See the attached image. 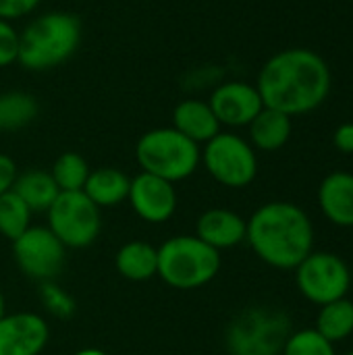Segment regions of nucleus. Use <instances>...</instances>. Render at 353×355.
Here are the masks:
<instances>
[{
    "label": "nucleus",
    "instance_id": "1",
    "mask_svg": "<svg viewBox=\"0 0 353 355\" xmlns=\"http://www.w3.org/2000/svg\"><path fill=\"white\" fill-rule=\"evenodd\" d=\"M327 60L308 48H287L270 56L258 73V94L266 108L293 116L316 110L331 92Z\"/></svg>",
    "mask_w": 353,
    "mask_h": 355
},
{
    "label": "nucleus",
    "instance_id": "2",
    "mask_svg": "<svg viewBox=\"0 0 353 355\" xmlns=\"http://www.w3.org/2000/svg\"><path fill=\"white\" fill-rule=\"evenodd\" d=\"M246 241L264 264L279 270H295L314 252V227L302 206L268 202L250 216Z\"/></svg>",
    "mask_w": 353,
    "mask_h": 355
},
{
    "label": "nucleus",
    "instance_id": "3",
    "mask_svg": "<svg viewBox=\"0 0 353 355\" xmlns=\"http://www.w3.org/2000/svg\"><path fill=\"white\" fill-rule=\"evenodd\" d=\"M81 21L67 10H50L35 17L19 33L17 62L27 71H50L67 62L81 44Z\"/></svg>",
    "mask_w": 353,
    "mask_h": 355
},
{
    "label": "nucleus",
    "instance_id": "4",
    "mask_svg": "<svg viewBox=\"0 0 353 355\" xmlns=\"http://www.w3.org/2000/svg\"><path fill=\"white\" fill-rule=\"evenodd\" d=\"M221 270V252L196 235H177L158 248L156 277L173 289L191 291L208 285Z\"/></svg>",
    "mask_w": 353,
    "mask_h": 355
},
{
    "label": "nucleus",
    "instance_id": "5",
    "mask_svg": "<svg viewBox=\"0 0 353 355\" xmlns=\"http://www.w3.org/2000/svg\"><path fill=\"white\" fill-rule=\"evenodd\" d=\"M135 158L141 173H150L175 185L198 171L202 148L175 127H158L137 139Z\"/></svg>",
    "mask_w": 353,
    "mask_h": 355
},
{
    "label": "nucleus",
    "instance_id": "6",
    "mask_svg": "<svg viewBox=\"0 0 353 355\" xmlns=\"http://www.w3.org/2000/svg\"><path fill=\"white\" fill-rule=\"evenodd\" d=\"M289 316L281 310L250 308L243 310L227 329L229 354L279 355L291 335Z\"/></svg>",
    "mask_w": 353,
    "mask_h": 355
},
{
    "label": "nucleus",
    "instance_id": "7",
    "mask_svg": "<svg viewBox=\"0 0 353 355\" xmlns=\"http://www.w3.org/2000/svg\"><path fill=\"white\" fill-rule=\"evenodd\" d=\"M202 164L216 183L231 189L248 187L258 175L256 150L248 139L231 131H221L204 144Z\"/></svg>",
    "mask_w": 353,
    "mask_h": 355
},
{
    "label": "nucleus",
    "instance_id": "8",
    "mask_svg": "<svg viewBox=\"0 0 353 355\" xmlns=\"http://www.w3.org/2000/svg\"><path fill=\"white\" fill-rule=\"evenodd\" d=\"M48 229L64 248H89L102 231V212L83 191H60L50 206Z\"/></svg>",
    "mask_w": 353,
    "mask_h": 355
},
{
    "label": "nucleus",
    "instance_id": "9",
    "mask_svg": "<svg viewBox=\"0 0 353 355\" xmlns=\"http://www.w3.org/2000/svg\"><path fill=\"white\" fill-rule=\"evenodd\" d=\"M295 285L308 302L327 306L347 297L352 270L347 262L333 252H312L298 264Z\"/></svg>",
    "mask_w": 353,
    "mask_h": 355
},
{
    "label": "nucleus",
    "instance_id": "10",
    "mask_svg": "<svg viewBox=\"0 0 353 355\" xmlns=\"http://www.w3.org/2000/svg\"><path fill=\"white\" fill-rule=\"evenodd\" d=\"M67 248L48 227H29L12 241V258L21 272L33 281L46 283L58 277L64 266Z\"/></svg>",
    "mask_w": 353,
    "mask_h": 355
},
{
    "label": "nucleus",
    "instance_id": "11",
    "mask_svg": "<svg viewBox=\"0 0 353 355\" xmlns=\"http://www.w3.org/2000/svg\"><path fill=\"white\" fill-rule=\"evenodd\" d=\"M221 127H248L264 108L258 87L246 81H225L214 87L208 100Z\"/></svg>",
    "mask_w": 353,
    "mask_h": 355
},
{
    "label": "nucleus",
    "instance_id": "12",
    "mask_svg": "<svg viewBox=\"0 0 353 355\" xmlns=\"http://www.w3.org/2000/svg\"><path fill=\"white\" fill-rule=\"evenodd\" d=\"M127 200L133 212L152 225L166 223L177 210L175 185L150 173H139L131 179Z\"/></svg>",
    "mask_w": 353,
    "mask_h": 355
},
{
    "label": "nucleus",
    "instance_id": "13",
    "mask_svg": "<svg viewBox=\"0 0 353 355\" xmlns=\"http://www.w3.org/2000/svg\"><path fill=\"white\" fill-rule=\"evenodd\" d=\"M50 339L48 322L33 312L0 318V355H40Z\"/></svg>",
    "mask_w": 353,
    "mask_h": 355
},
{
    "label": "nucleus",
    "instance_id": "14",
    "mask_svg": "<svg viewBox=\"0 0 353 355\" xmlns=\"http://www.w3.org/2000/svg\"><path fill=\"white\" fill-rule=\"evenodd\" d=\"M248 220L227 208H210L196 223V237L214 250H229L246 241Z\"/></svg>",
    "mask_w": 353,
    "mask_h": 355
},
{
    "label": "nucleus",
    "instance_id": "15",
    "mask_svg": "<svg viewBox=\"0 0 353 355\" xmlns=\"http://www.w3.org/2000/svg\"><path fill=\"white\" fill-rule=\"evenodd\" d=\"M318 208L322 216L341 229L353 227V173L335 171L318 187Z\"/></svg>",
    "mask_w": 353,
    "mask_h": 355
},
{
    "label": "nucleus",
    "instance_id": "16",
    "mask_svg": "<svg viewBox=\"0 0 353 355\" xmlns=\"http://www.w3.org/2000/svg\"><path fill=\"white\" fill-rule=\"evenodd\" d=\"M173 127L198 146L210 141L214 135L221 133V123L216 121L210 104L198 98H187L175 106Z\"/></svg>",
    "mask_w": 353,
    "mask_h": 355
},
{
    "label": "nucleus",
    "instance_id": "17",
    "mask_svg": "<svg viewBox=\"0 0 353 355\" xmlns=\"http://www.w3.org/2000/svg\"><path fill=\"white\" fill-rule=\"evenodd\" d=\"M248 127H250V139H252L250 144L254 150L277 152L289 141L291 131H293V121L289 114L264 106Z\"/></svg>",
    "mask_w": 353,
    "mask_h": 355
},
{
    "label": "nucleus",
    "instance_id": "18",
    "mask_svg": "<svg viewBox=\"0 0 353 355\" xmlns=\"http://www.w3.org/2000/svg\"><path fill=\"white\" fill-rule=\"evenodd\" d=\"M129 185H131V179L123 171L112 168V166H102V168L89 171V177L83 185V193L102 210V208H112L125 202L129 196Z\"/></svg>",
    "mask_w": 353,
    "mask_h": 355
},
{
    "label": "nucleus",
    "instance_id": "19",
    "mask_svg": "<svg viewBox=\"0 0 353 355\" xmlns=\"http://www.w3.org/2000/svg\"><path fill=\"white\" fill-rule=\"evenodd\" d=\"M114 266L121 277L133 283L150 281L156 277L158 268V248L148 241H129L125 243L114 258Z\"/></svg>",
    "mask_w": 353,
    "mask_h": 355
},
{
    "label": "nucleus",
    "instance_id": "20",
    "mask_svg": "<svg viewBox=\"0 0 353 355\" xmlns=\"http://www.w3.org/2000/svg\"><path fill=\"white\" fill-rule=\"evenodd\" d=\"M12 191L27 204V208L31 212H48L60 193L52 175L48 171H40V168L19 173L15 179Z\"/></svg>",
    "mask_w": 353,
    "mask_h": 355
},
{
    "label": "nucleus",
    "instance_id": "21",
    "mask_svg": "<svg viewBox=\"0 0 353 355\" xmlns=\"http://www.w3.org/2000/svg\"><path fill=\"white\" fill-rule=\"evenodd\" d=\"M316 331L335 343H341L353 335V302L343 297L337 302H331L327 306H320L318 318H316Z\"/></svg>",
    "mask_w": 353,
    "mask_h": 355
},
{
    "label": "nucleus",
    "instance_id": "22",
    "mask_svg": "<svg viewBox=\"0 0 353 355\" xmlns=\"http://www.w3.org/2000/svg\"><path fill=\"white\" fill-rule=\"evenodd\" d=\"M37 116V102L27 92L0 94V131H17Z\"/></svg>",
    "mask_w": 353,
    "mask_h": 355
},
{
    "label": "nucleus",
    "instance_id": "23",
    "mask_svg": "<svg viewBox=\"0 0 353 355\" xmlns=\"http://www.w3.org/2000/svg\"><path fill=\"white\" fill-rule=\"evenodd\" d=\"M50 175L60 191H83L89 177V164L81 154L64 152L54 160Z\"/></svg>",
    "mask_w": 353,
    "mask_h": 355
},
{
    "label": "nucleus",
    "instance_id": "24",
    "mask_svg": "<svg viewBox=\"0 0 353 355\" xmlns=\"http://www.w3.org/2000/svg\"><path fill=\"white\" fill-rule=\"evenodd\" d=\"M31 214L33 212L12 189L6 191L4 196H0V235L15 241L31 227Z\"/></svg>",
    "mask_w": 353,
    "mask_h": 355
},
{
    "label": "nucleus",
    "instance_id": "25",
    "mask_svg": "<svg viewBox=\"0 0 353 355\" xmlns=\"http://www.w3.org/2000/svg\"><path fill=\"white\" fill-rule=\"evenodd\" d=\"M283 355H337L331 341H327L316 329L293 331L283 347Z\"/></svg>",
    "mask_w": 353,
    "mask_h": 355
},
{
    "label": "nucleus",
    "instance_id": "26",
    "mask_svg": "<svg viewBox=\"0 0 353 355\" xmlns=\"http://www.w3.org/2000/svg\"><path fill=\"white\" fill-rule=\"evenodd\" d=\"M40 297H42V304L46 306V310H48L52 316H56V318H69V316H73V312H75V302H73V297H71L62 287H58V285L52 283V281L42 283Z\"/></svg>",
    "mask_w": 353,
    "mask_h": 355
},
{
    "label": "nucleus",
    "instance_id": "27",
    "mask_svg": "<svg viewBox=\"0 0 353 355\" xmlns=\"http://www.w3.org/2000/svg\"><path fill=\"white\" fill-rule=\"evenodd\" d=\"M19 58V31L10 21L0 19V69L15 64Z\"/></svg>",
    "mask_w": 353,
    "mask_h": 355
},
{
    "label": "nucleus",
    "instance_id": "28",
    "mask_svg": "<svg viewBox=\"0 0 353 355\" xmlns=\"http://www.w3.org/2000/svg\"><path fill=\"white\" fill-rule=\"evenodd\" d=\"M42 0H0V19L4 21H15L21 17L31 15Z\"/></svg>",
    "mask_w": 353,
    "mask_h": 355
},
{
    "label": "nucleus",
    "instance_id": "29",
    "mask_svg": "<svg viewBox=\"0 0 353 355\" xmlns=\"http://www.w3.org/2000/svg\"><path fill=\"white\" fill-rule=\"evenodd\" d=\"M17 175H19V171H17L15 160L6 154H0V196H4L6 191L12 189Z\"/></svg>",
    "mask_w": 353,
    "mask_h": 355
},
{
    "label": "nucleus",
    "instance_id": "30",
    "mask_svg": "<svg viewBox=\"0 0 353 355\" xmlns=\"http://www.w3.org/2000/svg\"><path fill=\"white\" fill-rule=\"evenodd\" d=\"M333 144L339 152L353 154V123H343L335 129Z\"/></svg>",
    "mask_w": 353,
    "mask_h": 355
},
{
    "label": "nucleus",
    "instance_id": "31",
    "mask_svg": "<svg viewBox=\"0 0 353 355\" xmlns=\"http://www.w3.org/2000/svg\"><path fill=\"white\" fill-rule=\"evenodd\" d=\"M73 355H106L102 349H96V347H87V349H79Z\"/></svg>",
    "mask_w": 353,
    "mask_h": 355
},
{
    "label": "nucleus",
    "instance_id": "32",
    "mask_svg": "<svg viewBox=\"0 0 353 355\" xmlns=\"http://www.w3.org/2000/svg\"><path fill=\"white\" fill-rule=\"evenodd\" d=\"M6 314V302H4V293H2V289H0V318Z\"/></svg>",
    "mask_w": 353,
    "mask_h": 355
},
{
    "label": "nucleus",
    "instance_id": "33",
    "mask_svg": "<svg viewBox=\"0 0 353 355\" xmlns=\"http://www.w3.org/2000/svg\"><path fill=\"white\" fill-rule=\"evenodd\" d=\"M345 355H353V349H352V352H350V354H345Z\"/></svg>",
    "mask_w": 353,
    "mask_h": 355
},
{
    "label": "nucleus",
    "instance_id": "34",
    "mask_svg": "<svg viewBox=\"0 0 353 355\" xmlns=\"http://www.w3.org/2000/svg\"><path fill=\"white\" fill-rule=\"evenodd\" d=\"M229 355H241V354H229Z\"/></svg>",
    "mask_w": 353,
    "mask_h": 355
}]
</instances>
